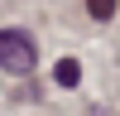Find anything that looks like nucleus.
Listing matches in <instances>:
<instances>
[{"mask_svg": "<svg viewBox=\"0 0 120 116\" xmlns=\"http://www.w3.org/2000/svg\"><path fill=\"white\" fill-rule=\"evenodd\" d=\"M34 63H38L34 39L24 29H0V68L15 73V77H24V73H34Z\"/></svg>", "mask_w": 120, "mask_h": 116, "instance_id": "obj_1", "label": "nucleus"}, {"mask_svg": "<svg viewBox=\"0 0 120 116\" xmlns=\"http://www.w3.org/2000/svg\"><path fill=\"white\" fill-rule=\"evenodd\" d=\"M53 77H58V82H63V87H77V82H82V68H77L72 58H63V63L53 68Z\"/></svg>", "mask_w": 120, "mask_h": 116, "instance_id": "obj_2", "label": "nucleus"}, {"mask_svg": "<svg viewBox=\"0 0 120 116\" xmlns=\"http://www.w3.org/2000/svg\"><path fill=\"white\" fill-rule=\"evenodd\" d=\"M86 10H91V19H111L115 15V0H86Z\"/></svg>", "mask_w": 120, "mask_h": 116, "instance_id": "obj_3", "label": "nucleus"}]
</instances>
